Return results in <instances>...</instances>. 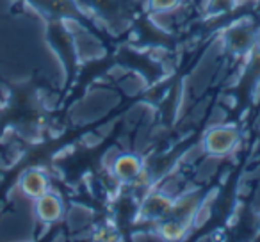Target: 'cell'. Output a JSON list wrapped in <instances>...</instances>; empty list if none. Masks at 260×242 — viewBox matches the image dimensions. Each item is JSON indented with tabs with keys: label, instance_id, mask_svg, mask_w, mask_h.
<instances>
[{
	"label": "cell",
	"instance_id": "6da1fadb",
	"mask_svg": "<svg viewBox=\"0 0 260 242\" xmlns=\"http://www.w3.org/2000/svg\"><path fill=\"white\" fill-rule=\"evenodd\" d=\"M239 139V134L234 127H214L205 135V150L214 155H224L235 146Z\"/></svg>",
	"mask_w": 260,
	"mask_h": 242
},
{
	"label": "cell",
	"instance_id": "7a4b0ae2",
	"mask_svg": "<svg viewBox=\"0 0 260 242\" xmlns=\"http://www.w3.org/2000/svg\"><path fill=\"white\" fill-rule=\"evenodd\" d=\"M34 210H36V216L40 221H43V223H55L62 216V203L55 194L45 192L43 196L36 198Z\"/></svg>",
	"mask_w": 260,
	"mask_h": 242
},
{
	"label": "cell",
	"instance_id": "3957f363",
	"mask_svg": "<svg viewBox=\"0 0 260 242\" xmlns=\"http://www.w3.org/2000/svg\"><path fill=\"white\" fill-rule=\"evenodd\" d=\"M20 191L27 196V198H40L45 192H48V180L45 173L40 169H29L27 173L22 175L20 178Z\"/></svg>",
	"mask_w": 260,
	"mask_h": 242
},
{
	"label": "cell",
	"instance_id": "277c9868",
	"mask_svg": "<svg viewBox=\"0 0 260 242\" xmlns=\"http://www.w3.org/2000/svg\"><path fill=\"white\" fill-rule=\"evenodd\" d=\"M139 171H141V162L134 155H118V159L114 160V173L121 180L136 178L139 175Z\"/></svg>",
	"mask_w": 260,
	"mask_h": 242
},
{
	"label": "cell",
	"instance_id": "5b68a950",
	"mask_svg": "<svg viewBox=\"0 0 260 242\" xmlns=\"http://www.w3.org/2000/svg\"><path fill=\"white\" fill-rule=\"evenodd\" d=\"M171 209H173V203H171L170 199H168L166 196H162V194L150 196V198L146 199L145 206H143L145 214H146V216H150V217L166 216V214L171 212Z\"/></svg>",
	"mask_w": 260,
	"mask_h": 242
},
{
	"label": "cell",
	"instance_id": "8992f818",
	"mask_svg": "<svg viewBox=\"0 0 260 242\" xmlns=\"http://www.w3.org/2000/svg\"><path fill=\"white\" fill-rule=\"evenodd\" d=\"M185 233L184 226H182L180 221H166V223L160 226V235L168 240H177V238H182Z\"/></svg>",
	"mask_w": 260,
	"mask_h": 242
},
{
	"label": "cell",
	"instance_id": "52a82bcc",
	"mask_svg": "<svg viewBox=\"0 0 260 242\" xmlns=\"http://www.w3.org/2000/svg\"><path fill=\"white\" fill-rule=\"evenodd\" d=\"M177 4H178V0H150V6L159 13L171 11Z\"/></svg>",
	"mask_w": 260,
	"mask_h": 242
},
{
	"label": "cell",
	"instance_id": "ba28073f",
	"mask_svg": "<svg viewBox=\"0 0 260 242\" xmlns=\"http://www.w3.org/2000/svg\"><path fill=\"white\" fill-rule=\"evenodd\" d=\"M235 6V0H210V4L207 8H210L212 11H228Z\"/></svg>",
	"mask_w": 260,
	"mask_h": 242
}]
</instances>
